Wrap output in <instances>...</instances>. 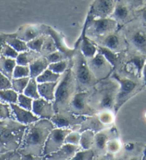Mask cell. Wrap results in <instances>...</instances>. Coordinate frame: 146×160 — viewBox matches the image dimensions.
I'll return each instance as SVG.
<instances>
[{"label":"cell","instance_id":"obj_21","mask_svg":"<svg viewBox=\"0 0 146 160\" xmlns=\"http://www.w3.org/2000/svg\"><path fill=\"white\" fill-rule=\"evenodd\" d=\"M48 34L52 37L54 42H55L56 49L58 51L62 52L67 57L68 59H72L74 54H75L76 50L75 49H71L66 45L65 39H64V35L61 33L60 32L54 29L53 27H48Z\"/></svg>","mask_w":146,"mask_h":160},{"label":"cell","instance_id":"obj_35","mask_svg":"<svg viewBox=\"0 0 146 160\" xmlns=\"http://www.w3.org/2000/svg\"><path fill=\"white\" fill-rule=\"evenodd\" d=\"M56 51H57V49H56L55 42H54L53 38L50 35H46L43 46H42L41 54L44 57H46L47 55Z\"/></svg>","mask_w":146,"mask_h":160},{"label":"cell","instance_id":"obj_46","mask_svg":"<svg viewBox=\"0 0 146 160\" xmlns=\"http://www.w3.org/2000/svg\"><path fill=\"white\" fill-rule=\"evenodd\" d=\"M18 52H17L15 49L12 48L11 46H9V44H7V43L4 44L3 48H2L1 52L2 57H6V58L9 59H16L17 56H18Z\"/></svg>","mask_w":146,"mask_h":160},{"label":"cell","instance_id":"obj_32","mask_svg":"<svg viewBox=\"0 0 146 160\" xmlns=\"http://www.w3.org/2000/svg\"><path fill=\"white\" fill-rule=\"evenodd\" d=\"M121 149H122V143L118 137H114L108 140L106 144V154L115 157V155H117L120 152Z\"/></svg>","mask_w":146,"mask_h":160},{"label":"cell","instance_id":"obj_30","mask_svg":"<svg viewBox=\"0 0 146 160\" xmlns=\"http://www.w3.org/2000/svg\"><path fill=\"white\" fill-rule=\"evenodd\" d=\"M98 120L107 128L113 127L115 119V113L113 111L110 110H105V111H101L97 112L96 114Z\"/></svg>","mask_w":146,"mask_h":160},{"label":"cell","instance_id":"obj_1","mask_svg":"<svg viewBox=\"0 0 146 160\" xmlns=\"http://www.w3.org/2000/svg\"><path fill=\"white\" fill-rule=\"evenodd\" d=\"M54 128L50 120L39 119L26 127L19 149L21 155L31 154L43 157L44 145L49 133Z\"/></svg>","mask_w":146,"mask_h":160},{"label":"cell","instance_id":"obj_53","mask_svg":"<svg viewBox=\"0 0 146 160\" xmlns=\"http://www.w3.org/2000/svg\"><path fill=\"white\" fill-rule=\"evenodd\" d=\"M143 77H144V80L146 83V64H144L143 68Z\"/></svg>","mask_w":146,"mask_h":160},{"label":"cell","instance_id":"obj_56","mask_svg":"<svg viewBox=\"0 0 146 160\" xmlns=\"http://www.w3.org/2000/svg\"><path fill=\"white\" fill-rule=\"evenodd\" d=\"M43 160H49V159H47L46 158V157H43Z\"/></svg>","mask_w":146,"mask_h":160},{"label":"cell","instance_id":"obj_31","mask_svg":"<svg viewBox=\"0 0 146 160\" xmlns=\"http://www.w3.org/2000/svg\"><path fill=\"white\" fill-rule=\"evenodd\" d=\"M19 94L12 88L0 90V101L9 105L16 104Z\"/></svg>","mask_w":146,"mask_h":160},{"label":"cell","instance_id":"obj_9","mask_svg":"<svg viewBox=\"0 0 146 160\" xmlns=\"http://www.w3.org/2000/svg\"><path fill=\"white\" fill-rule=\"evenodd\" d=\"M111 77L114 78L119 84V89H118L117 96H116L114 107V112L116 114L123 104L134 93L138 87V84L133 79L119 77L113 72Z\"/></svg>","mask_w":146,"mask_h":160},{"label":"cell","instance_id":"obj_8","mask_svg":"<svg viewBox=\"0 0 146 160\" xmlns=\"http://www.w3.org/2000/svg\"><path fill=\"white\" fill-rule=\"evenodd\" d=\"M92 91L76 92L68 104V111L82 117H91L97 114L89 104V97Z\"/></svg>","mask_w":146,"mask_h":160},{"label":"cell","instance_id":"obj_48","mask_svg":"<svg viewBox=\"0 0 146 160\" xmlns=\"http://www.w3.org/2000/svg\"><path fill=\"white\" fill-rule=\"evenodd\" d=\"M43 157H44L36 156V155L27 154L21 155V160H43Z\"/></svg>","mask_w":146,"mask_h":160},{"label":"cell","instance_id":"obj_50","mask_svg":"<svg viewBox=\"0 0 146 160\" xmlns=\"http://www.w3.org/2000/svg\"><path fill=\"white\" fill-rule=\"evenodd\" d=\"M21 155L18 152L14 151L12 152V153L5 160H21Z\"/></svg>","mask_w":146,"mask_h":160},{"label":"cell","instance_id":"obj_22","mask_svg":"<svg viewBox=\"0 0 146 160\" xmlns=\"http://www.w3.org/2000/svg\"><path fill=\"white\" fill-rule=\"evenodd\" d=\"M80 149L79 146L64 144L57 151L44 157L49 160H70Z\"/></svg>","mask_w":146,"mask_h":160},{"label":"cell","instance_id":"obj_47","mask_svg":"<svg viewBox=\"0 0 146 160\" xmlns=\"http://www.w3.org/2000/svg\"><path fill=\"white\" fill-rule=\"evenodd\" d=\"M11 88V79L7 78L5 75H4L1 72H0V90Z\"/></svg>","mask_w":146,"mask_h":160},{"label":"cell","instance_id":"obj_12","mask_svg":"<svg viewBox=\"0 0 146 160\" xmlns=\"http://www.w3.org/2000/svg\"><path fill=\"white\" fill-rule=\"evenodd\" d=\"M86 118V117L77 116L66 110L56 112L50 121L56 128L71 129L78 131L79 126Z\"/></svg>","mask_w":146,"mask_h":160},{"label":"cell","instance_id":"obj_38","mask_svg":"<svg viewBox=\"0 0 146 160\" xmlns=\"http://www.w3.org/2000/svg\"><path fill=\"white\" fill-rule=\"evenodd\" d=\"M71 59H65L63 61L56 62V63L50 64L49 65L48 69H50L54 73L62 75L68 68Z\"/></svg>","mask_w":146,"mask_h":160},{"label":"cell","instance_id":"obj_14","mask_svg":"<svg viewBox=\"0 0 146 160\" xmlns=\"http://www.w3.org/2000/svg\"><path fill=\"white\" fill-rule=\"evenodd\" d=\"M48 27L43 24H26L19 27L14 34L17 38L27 43L41 35H48Z\"/></svg>","mask_w":146,"mask_h":160},{"label":"cell","instance_id":"obj_26","mask_svg":"<svg viewBox=\"0 0 146 160\" xmlns=\"http://www.w3.org/2000/svg\"><path fill=\"white\" fill-rule=\"evenodd\" d=\"M5 38V43L11 46L18 53L25 52L28 50L27 44L26 42L21 41V39L17 38L14 33L12 34H4Z\"/></svg>","mask_w":146,"mask_h":160},{"label":"cell","instance_id":"obj_43","mask_svg":"<svg viewBox=\"0 0 146 160\" xmlns=\"http://www.w3.org/2000/svg\"><path fill=\"white\" fill-rule=\"evenodd\" d=\"M14 119L10 105L0 101V120Z\"/></svg>","mask_w":146,"mask_h":160},{"label":"cell","instance_id":"obj_37","mask_svg":"<svg viewBox=\"0 0 146 160\" xmlns=\"http://www.w3.org/2000/svg\"><path fill=\"white\" fill-rule=\"evenodd\" d=\"M29 79H30V77L20 79H12V89L14 91H15L17 94H23L24 89H25L27 84H28Z\"/></svg>","mask_w":146,"mask_h":160},{"label":"cell","instance_id":"obj_27","mask_svg":"<svg viewBox=\"0 0 146 160\" xmlns=\"http://www.w3.org/2000/svg\"><path fill=\"white\" fill-rule=\"evenodd\" d=\"M41 56L40 53L28 49L27 51L19 53L16 59V64L22 66H29L34 60Z\"/></svg>","mask_w":146,"mask_h":160},{"label":"cell","instance_id":"obj_49","mask_svg":"<svg viewBox=\"0 0 146 160\" xmlns=\"http://www.w3.org/2000/svg\"><path fill=\"white\" fill-rule=\"evenodd\" d=\"M93 160H115V157L111 156L110 154H105L100 156L95 157Z\"/></svg>","mask_w":146,"mask_h":160},{"label":"cell","instance_id":"obj_10","mask_svg":"<svg viewBox=\"0 0 146 160\" xmlns=\"http://www.w3.org/2000/svg\"><path fill=\"white\" fill-rule=\"evenodd\" d=\"M86 61L91 72L98 82L110 77L114 71L112 65L99 52L92 58L86 59Z\"/></svg>","mask_w":146,"mask_h":160},{"label":"cell","instance_id":"obj_7","mask_svg":"<svg viewBox=\"0 0 146 160\" xmlns=\"http://www.w3.org/2000/svg\"><path fill=\"white\" fill-rule=\"evenodd\" d=\"M83 28L86 29V37L92 41L102 38L120 29L112 19H93L89 12L86 16Z\"/></svg>","mask_w":146,"mask_h":160},{"label":"cell","instance_id":"obj_41","mask_svg":"<svg viewBox=\"0 0 146 160\" xmlns=\"http://www.w3.org/2000/svg\"><path fill=\"white\" fill-rule=\"evenodd\" d=\"M94 158H95V154L92 149H80L70 160H93Z\"/></svg>","mask_w":146,"mask_h":160},{"label":"cell","instance_id":"obj_51","mask_svg":"<svg viewBox=\"0 0 146 160\" xmlns=\"http://www.w3.org/2000/svg\"><path fill=\"white\" fill-rule=\"evenodd\" d=\"M5 44V38L4 34H0V56H1L2 49L3 48L4 44Z\"/></svg>","mask_w":146,"mask_h":160},{"label":"cell","instance_id":"obj_5","mask_svg":"<svg viewBox=\"0 0 146 160\" xmlns=\"http://www.w3.org/2000/svg\"><path fill=\"white\" fill-rule=\"evenodd\" d=\"M71 67L76 82L77 92L92 91L98 81L88 66L86 59L77 49L71 59Z\"/></svg>","mask_w":146,"mask_h":160},{"label":"cell","instance_id":"obj_36","mask_svg":"<svg viewBox=\"0 0 146 160\" xmlns=\"http://www.w3.org/2000/svg\"><path fill=\"white\" fill-rule=\"evenodd\" d=\"M98 52L105 57V59L112 65L113 68H115L116 64H117L118 57H119V54L115 53L111 51V50L106 49L105 47L98 46Z\"/></svg>","mask_w":146,"mask_h":160},{"label":"cell","instance_id":"obj_11","mask_svg":"<svg viewBox=\"0 0 146 160\" xmlns=\"http://www.w3.org/2000/svg\"><path fill=\"white\" fill-rule=\"evenodd\" d=\"M93 42L98 46L105 47L117 54L125 52L128 47L127 42L120 29Z\"/></svg>","mask_w":146,"mask_h":160},{"label":"cell","instance_id":"obj_52","mask_svg":"<svg viewBox=\"0 0 146 160\" xmlns=\"http://www.w3.org/2000/svg\"><path fill=\"white\" fill-rule=\"evenodd\" d=\"M12 153V152H5V153L1 154H0V160H5Z\"/></svg>","mask_w":146,"mask_h":160},{"label":"cell","instance_id":"obj_58","mask_svg":"<svg viewBox=\"0 0 146 160\" xmlns=\"http://www.w3.org/2000/svg\"><path fill=\"white\" fill-rule=\"evenodd\" d=\"M145 116H146V115H145Z\"/></svg>","mask_w":146,"mask_h":160},{"label":"cell","instance_id":"obj_17","mask_svg":"<svg viewBox=\"0 0 146 160\" xmlns=\"http://www.w3.org/2000/svg\"><path fill=\"white\" fill-rule=\"evenodd\" d=\"M116 1H94L88 12L93 19L110 18L115 8Z\"/></svg>","mask_w":146,"mask_h":160},{"label":"cell","instance_id":"obj_34","mask_svg":"<svg viewBox=\"0 0 146 160\" xmlns=\"http://www.w3.org/2000/svg\"><path fill=\"white\" fill-rule=\"evenodd\" d=\"M23 94L34 100L40 98L38 91V82L36 79L30 78Z\"/></svg>","mask_w":146,"mask_h":160},{"label":"cell","instance_id":"obj_24","mask_svg":"<svg viewBox=\"0 0 146 160\" xmlns=\"http://www.w3.org/2000/svg\"><path fill=\"white\" fill-rule=\"evenodd\" d=\"M57 84L58 82L52 83L38 84V91L40 98L53 102L55 99V92Z\"/></svg>","mask_w":146,"mask_h":160},{"label":"cell","instance_id":"obj_19","mask_svg":"<svg viewBox=\"0 0 146 160\" xmlns=\"http://www.w3.org/2000/svg\"><path fill=\"white\" fill-rule=\"evenodd\" d=\"M130 7L127 2L116 1L115 2L114 10L110 18L114 20L120 29L129 21L131 13Z\"/></svg>","mask_w":146,"mask_h":160},{"label":"cell","instance_id":"obj_20","mask_svg":"<svg viewBox=\"0 0 146 160\" xmlns=\"http://www.w3.org/2000/svg\"><path fill=\"white\" fill-rule=\"evenodd\" d=\"M10 107L14 119L24 126L27 127L39 119L31 111L21 108L17 104H11Z\"/></svg>","mask_w":146,"mask_h":160},{"label":"cell","instance_id":"obj_33","mask_svg":"<svg viewBox=\"0 0 146 160\" xmlns=\"http://www.w3.org/2000/svg\"><path fill=\"white\" fill-rule=\"evenodd\" d=\"M61 75L54 73L50 69H47L43 73L36 79L38 84L42 83H52V82H57L60 79Z\"/></svg>","mask_w":146,"mask_h":160},{"label":"cell","instance_id":"obj_18","mask_svg":"<svg viewBox=\"0 0 146 160\" xmlns=\"http://www.w3.org/2000/svg\"><path fill=\"white\" fill-rule=\"evenodd\" d=\"M31 112L39 119L51 120L55 114L53 102H48L42 98L34 100Z\"/></svg>","mask_w":146,"mask_h":160},{"label":"cell","instance_id":"obj_16","mask_svg":"<svg viewBox=\"0 0 146 160\" xmlns=\"http://www.w3.org/2000/svg\"><path fill=\"white\" fill-rule=\"evenodd\" d=\"M118 137L117 132L114 127L101 130L95 134L93 146L92 150L95 154V157L106 154V147L108 140Z\"/></svg>","mask_w":146,"mask_h":160},{"label":"cell","instance_id":"obj_45","mask_svg":"<svg viewBox=\"0 0 146 160\" xmlns=\"http://www.w3.org/2000/svg\"><path fill=\"white\" fill-rule=\"evenodd\" d=\"M45 57L47 59V61H48L49 64L63 61V60H65V59H68L65 54L62 53V52L58 51V50L57 51L53 52V53L47 55V56Z\"/></svg>","mask_w":146,"mask_h":160},{"label":"cell","instance_id":"obj_4","mask_svg":"<svg viewBox=\"0 0 146 160\" xmlns=\"http://www.w3.org/2000/svg\"><path fill=\"white\" fill-rule=\"evenodd\" d=\"M76 92V82L71 67V59L68 68L61 75L56 86L55 99L53 102L55 113L68 110V104Z\"/></svg>","mask_w":146,"mask_h":160},{"label":"cell","instance_id":"obj_13","mask_svg":"<svg viewBox=\"0 0 146 160\" xmlns=\"http://www.w3.org/2000/svg\"><path fill=\"white\" fill-rule=\"evenodd\" d=\"M71 131L73 130L71 129L54 127L46 139L43 151V157L52 154L60 149L65 144L66 137Z\"/></svg>","mask_w":146,"mask_h":160},{"label":"cell","instance_id":"obj_54","mask_svg":"<svg viewBox=\"0 0 146 160\" xmlns=\"http://www.w3.org/2000/svg\"><path fill=\"white\" fill-rule=\"evenodd\" d=\"M143 18L146 21V10L143 12Z\"/></svg>","mask_w":146,"mask_h":160},{"label":"cell","instance_id":"obj_23","mask_svg":"<svg viewBox=\"0 0 146 160\" xmlns=\"http://www.w3.org/2000/svg\"><path fill=\"white\" fill-rule=\"evenodd\" d=\"M78 49L86 59L92 58L98 52V45L86 37H83L78 45Z\"/></svg>","mask_w":146,"mask_h":160},{"label":"cell","instance_id":"obj_3","mask_svg":"<svg viewBox=\"0 0 146 160\" xmlns=\"http://www.w3.org/2000/svg\"><path fill=\"white\" fill-rule=\"evenodd\" d=\"M26 128L14 119L0 120V153L16 151Z\"/></svg>","mask_w":146,"mask_h":160},{"label":"cell","instance_id":"obj_44","mask_svg":"<svg viewBox=\"0 0 146 160\" xmlns=\"http://www.w3.org/2000/svg\"><path fill=\"white\" fill-rule=\"evenodd\" d=\"M81 139V132L76 130H73L66 136L65 139V144L79 146Z\"/></svg>","mask_w":146,"mask_h":160},{"label":"cell","instance_id":"obj_42","mask_svg":"<svg viewBox=\"0 0 146 160\" xmlns=\"http://www.w3.org/2000/svg\"><path fill=\"white\" fill-rule=\"evenodd\" d=\"M34 99L30 97L26 96L24 94H19L17 100V105L24 109L31 111L32 107H33Z\"/></svg>","mask_w":146,"mask_h":160},{"label":"cell","instance_id":"obj_2","mask_svg":"<svg viewBox=\"0 0 146 160\" xmlns=\"http://www.w3.org/2000/svg\"><path fill=\"white\" fill-rule=\"evenodd\" d=\"M118 89L119 84L112 77L98 82L91 92L89 104L97 112L105 110L114 112Z\"/></svg>","mask_w":146,"mask_h":160},{"label":"cell","instance_id":"obj_28","mask_svg":"<svg viewBox=\"0 0 146 160\" xmlns=\"http://www.w3.org/2000/svg\"><path fill=\"white\" fill-rule=\"evenodd\" d=\"M16 65V59L0 56V72L9 79H12V75Z\"/></svg>","mask_w":146,"mask_h":160},{"label":"cell","instance_id":"obj_57","mask_svg":"<svg viewBox=\"0 0 146 160\" xmlns=\"http://www.w3.org/2000/svg\"><path fill=\"white\" fill-rule=\"evenodd\" d=\"M0 154H1V153H0Z\"/></svg>","mask_w":146,"mask_h":160},{"label":"cell","instance_id":"obj_25","mask_svg":"<svg viewBox=\"0 0 146 160\" xmlns=\"http://www.w3.org/2000/svg\"><path fill=\"white\" fill-rule=\"evenodd\" d=\"M49 62L45 57L40 56L39 58L32 62L29 65L30 69V78L36 79L39 75H41L49 67Z\"/></svg>","mask_w":146,"mask_h":160},{"label":"cell","instance_id":"obj_39","mask_svg":"<svg viewBox=\"0 0 146 160\" xmlns=\"http://www.w3.org/2000/svg\"><path fill=\"white\" fill-rule=\"evenodd\" d=\"M30 77V69L29 66H22L16 64L14 69L12 79H20Z\"/></svg>","mask_w":146,"mask_h":160},{"label":"cell","instance_id":"obj_15","mask_svg":"<svg viewBox=\"0 0 146 160\" xmlns=\"http://www.w3.org/2000/svg\"><path fill=\"white\" fill-rule=\"evenodd\" d=\"M124 35L127 44L129 42L140 51L146 49V34L139 28L133 29L128 26H123L120 29Z\"/></svg>","mask_w":146,"mask_h":160},{"label":"cell","instance_id":"obj_29","mask_svg":"<svg viewBox=\"0 0 146 160\" xmlns=\"http://www.w3.org/2000/svg\"><path fill=\"white\" fill-rule=\"evenodd\" d=\"M95 132L91 130H84L81 132V139L79 147L81 149H92L95 139Z\"/></svg>","mask_w":146,"mask_h":160},{"label":"cell","instance_id":"obj_55","mask_svg":"<svg viewBox=\"0 0 146 160\" xmlns=\"http://www.w3.org/2000/svg\"><path fill=\"white\" fill-rule=\"evenodd\" d=\"M128 160H140L138 158V157H130V158L128 159Z\"/></svg>","mask_w":146,"mask_h":160},{"label":"cell","instance_id":"obj_40","mask_svg":"<svg viewBox=\"0 0 146 160\" xmlns=\"http://www.w3.org/2000/svg\"><path fill=\"white\" fill-rule=\"evenodd\" d=\"M46 35H41V36L36 37L31 41L27 42V47L29 50L31 51L38 52V53L41 54V51L42 49V46H43L44 39H45Z\"/></svg>","mask_w":146,"mask_h":160},{"label":"cell","instance_id":"obj_6","mask_svg":"<svg viewBox=\"0 0 146 160\" xmlns=\"http://www.w3.org/2000/svg\"><path fill=\"white\" fill-rule=\"evenodd\" d=\"M145 59L142 55L124 52L119 54L113 73L118 76L132 79L139 77L144 66Z\"/></svg>","mask_w":146,"mask_h":160}]
</instances>
